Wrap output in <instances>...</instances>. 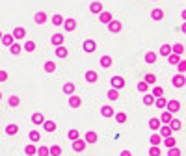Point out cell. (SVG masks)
<instances>
[{
    "label": "cell",
    "instance_id": "1",
    "mask_svg": "<svg viewBox=\"0 0 186 156\" xmlns=\"http://www.w3.org/2000/svg\"><path fill=\"white\" fill-rule=\"evenodd\" d=\"M166 108H168V112H170V114H175V112H179V110H181V102H179V100H168Z\"/></svg>",
    "mask_w": 186,
    "mask_h": 156
},
{
    "label": "cell",
    "instance_id": "2",
    "mask_svg": "<svg viewBox=\"0 0 186 156\" xmlns=\"http://www.w3.org/2000/svg\"><path fill=\"white\" fill-rule=\"evenodd\" d=\"M110 84H112L114 89H121V87L125 86V80H123V76H114V78L110 80Z\"/></svg>",
    "mask_w": 186,
    "mask_h": 156
},
{
    "label": "cell",
    "instance_id": "3",
    "mask_svg": "<svg viewBox=\"0 0 186 156\" xmlns=\"http://www.w3.org/2000/svg\"><path fill=\"white\" fill-rule=\"evenodd\" d=\"M63 28H65L67 32H73V30L76 28V20H75V19H63Z\"/></svg>",
    "mask_w": 186,
    "mask_h": 156
},
{
    "label": "cell",
    "instance_id": "4",
    "mask_svg": "<svg viewBox=\"0 0 186 156\" xmlns=\"http://www.w3.org/2000/svg\"><path fill=\"white\" fill-rule=\"evenodd\" d=\"M121 28H123V26H121L119 20H114V19H112V20L108 22V30H110V32H116V33H117V32H121Z\"/></svg>",
    "mask_w": 186,
    "mask_h": 156
},
{
    "label": "cell",
    "instance_id": "5",
    "mask_svg": "<svg viewBox=\"0 0 186 156\" xmlns=\"http://www.w3.org/2000/svg\"><path fill=\"white\" fill-rule=\"evenodd\" d=\"M24 37H26V30L22 26H17L13 30V39H24Z\"/></svg>",
    "mask_w": 186,
    "mask_h": 156
},
{
    "label": "cell",
    "instance_id": "6",
    "mask_svg": "<svg viewBox=\"0 0 186 156\" xmlns=\"http://www.w3.org/2000/svg\"><path fill=\"white\" fill-rule=\"evenodd\" d=\"M73 149H75L76 153H82V151L86 149V141H84V140H80V138H78V140H75V141H73Z\"/></svg>",
    "mask_w": 186,
    "mask_h": 156
},
{
    "label": "cell",
    "instance_id": "7",
    "mask_svg": "<svg viewBox=\"0 0 186 156\" xmlns=\"http://www.w3.org/2000/svg\"><path fill=\"white\" fill-rule=\"evenodd\" d=\"M99 19H101V22H102V24H108L114 17H112V13H110V11H101V13H99Z\"/></svg>",
    "mask_w": 186,
    "mask_h": 156
},
{
    "label": "cell",
    "instance_id": "8",
    "mask_svg": "<svg viewBox=\"0 0 186 156\" xmlns=\"http://www.w3.org/2000/svg\"><path fill=\"white\" fill-rule=\"evenodd\" d=\"M158 130H160V138H170V136L173 134V130H171L168 125H160V128H158Z\"/></svg>",
    "mask_w": 186,
    "mask_h": 156
},
{
    "label": "cell",
    "instance_id": "9",
    "mask_svg": "<svg viewBox=\"0 0 186 156\" xmlns=\"http://www.w3.org/2000/svg\"><path fill=\"white\" fill-rule=\"evenodd\" d=\"M2 45H6V47H11L13 43H15V39H13V35L11 33H6V35H2Z\"/></svg>",
    "mask_w": 186,
    "mask_h": 156
},
{
    "label": "cell",
    "instance_id": "10",
    "mask_svg": "<svg viewBox=\"0 0 186 156\" xmlns=\"http://www.w3.org/2000/svg\"><path fill=\"white\" fill-rule=\"evenodd\" d=\"M95 47H97V45H95L93 39H86V41H84V50H86V52H93Z\"/></svg>",
    "mask_w": 186,
    "mask_h": 156
},
{
    "label": "cell",
    "instance_id": "11",
    "mask_svg": "<svg viewBox=\"0 0 186 156\" xmlns=\"http://www.w3.org/2000/svg\"><path fill=\"white\" fill-rule=\"evenodd\" d=\"M80 104H82V99L76 97V95H71V99H69V106H71V108H78Z\"/></svg>",
    "mask_w": 186,
    "mask_h": 156
},
{
    "label": "cell",
    "instance_id": "12",
    "mask_svg": "<svg viewBox=\"0 0 186 156\" xmlns=\"http://www.w3.org/2000/svg\"><path fill=\"white\" fill-rule=\"evenodd\" d=\"M168 127H170V128H171V130L175 132V130H181V127H183V123H181L179 119H175V117H173V119H171V121L168 123Z\"/></svg>",
    "mask_w": 186,
    "mask_h": 156
},
{
    "label": "cell",
    "instance_id": "13",
    "mask_svg": "<svg viewBox=\"0 0 186 156\" xmlns=\"http://www.w3.org/2000/svg\"><path fill=\"white\" fill-rule=\"evenodd\" d=\"M151 17H153L155 20H162V19H164V11H162L160 7H157V9L151 11Z\"/></svg>",
    "mask_w": 186,
    "mask_h": 156
},
{
    "label": "cell",
    "instance_id": "14",
    "mask_svg": "<svg viewBox=\"0 0 186 156\" xmlns=\"http://www.w3.org/2000/svg\"><path fill=\"white\" fill-rule=\"evenodd\" d=\"M50 41H52L54 47H61V43H63V35H61V33H54Z\"/></svg>",
    "mask_w": 186,
    "mask_h": 156
},
{
    "label": "cell",
    "instance_id": "15",
    "mask_svg": "<svg viewBox=\"0 0 186 156\" xmlns=\"http://www.w3.org/2000/svg\"><path fill=\"white\" fill-rule=\"evenodd\" d=\"M173 86H175V87H183V86H184V74L173 76Z\"/></svg>",
    "mask_w": 186,
    "mask_h": 156
},
{
    "label": "cell",
    "instance_id": "16",
    "mask_svg": "<svg viewBox=\"0 0 186 156\" xmlns=\"http://www.w3.org/2000/svg\"><path fill=\"white\" fill-rule=\"evenodd\" d=\"M86 143H95L97 141V132H93V130H89V132H86V140H84Z\"/></svg>",
    "mask_w": 186,
    "mask_h": 156
},
{
    "label": "cell",
    "instance_id": "17",
    "mask_svg": "<svg viewBox=\"0 0 186 156\" xmlns=\"http://www.w3.org/2000/svg\"><path fill=\"white\" fill-rule=\"evenodd\" d=\"M34 19H35V22H37V24H45V22H47V15H45L43 11H37Z\"/></svg>",
    "mask_w": 186,
    "mask_h": 156
},
{
    "label": "cell",
    "instance_id": "18",
    "mask_svg": "<svg viewBox=\"0 0 186 156\" xmlns=\"http://www.w3.org/2000/svg\"><path fill=\"white\" fill-rule=\"evenodd\" d=\"M86 82H89V84L97 82V73L95 71H86Z\"/></svg>",
    "mask_w": 186,
    "mask_h": 156
},
{
    "label": "cell",
    "instance_id": "19",
    "mask_svg": "<svg viewBox=\"0 0 186 156\" xmlns=\"http://www.w3.org/2000/svg\"><path fill=\"white\" fill-rule=\"evenodd\" d=\"M158 110H162V108H166V104H168V100L164 99V97H158V99H155V102H153Z\"/></svg>",
    "mask_w": 186,
    "mask_h": 156
},
{
    "label": "cell",
    "instance_id": "20",
    "mask_svg": "<svg viewBox=\"0 0 186 156\" xmlns=\"http://www.w3.org/2000/svg\"><path fill=\"white\" fill-rule=\"evenodd\" d=\"M101 115H102V117H112V115H114L112 106H102V108H101Z\"/></svg>",
    "mask_w": 186,
    "mask_h": 156
},
{
    "label": "cell",
    "instance_id": "21",
    "mask_svg": "<svg viewBox=\"0 0 186 156\" xmlns=\"http://www.w3.org/2000/svg\"><path fill=\"white\" fill-rule=\"evenodd\" d=\"M32 123H34V125H43V123H45L43 114H34V115H32Z\"/></svg>",
    "mask_w": 186,
    "mask_h": 156
},
{
    "label": "cell",
    "instance_id": "22",
    "mask_svg": "<svg viewBox=\"0 0 186 156\" xmlns=\"http://www.w3.org/2000/svg\"><path fill=\"white\" fill-rule=\"evenodd\" d=\"M160 125H162V123H160V119H157V117L149 119V128H151V130H158V128H160Z\"/></svg>",
    "mask_w": 186,
    "mask_h": 156
},
{
    "label": "cell",
    "instance_id": "23",
    "mask_svg": "<svg viewBox=\"0 0 186 156\" xmlns=\"http://www.w3.org/2000/svg\"><path fill=\"white\" fill-rule=\"evenodd\" d=\"M171 119H173V114H170V112H164V114L160 115V123H164V125H168Z\"/></svg>",
    "mask_w": 186,
    "mask_h": 156
},
{
    "label": "cell",
    "instance_id": "24",
    "mask_svg": "<svg viewBox=\"0 0 186 156\" xmlns=\"http://www.w3.org/2000/svg\"><path fill=\"white\" fill-rule=\"evenodd\" d=\"M43 128H45L47 132H54V130H56V123H54V121H45V123H43Z\"/></svg>",
    "mask_w": 186,
    "mask_h": 156
},
{
    "label": "cell",
    "instance_id": "25",
    "mask_svg": "<svg viewBox=\"0 0 186 156\" xmlns=\"http://www.w3.org/2000/svg\"><path fill=\"white\" fill-rule=\"evenodd\" d=\"M17 132H19V127H17V125H7V127H6V134H7V136H15Z\"/></svg>",
    "mask_w": 186,
    "mask_h": 156
},
{
    "label": "cell",
    "instance_id": "26",
    "mask_svg": "<svg viewBox=\"0 0 186 156\" xmlns=\"http://www.w3.org/2000/svg\"><path fill=\"white\" fill-rule=\"evenodd\" d=\"M89 9H91V13H101V11H102V4H101V2H93V4L89 6Z\"/></svg>",
    "mask_w": 186,
    "mask_h": 156
},
{
    "label": "cell",
    "instance_id": "27",
    "mask_svg": "<svg viewBox=\"0 0 186 156\" xmlns=\"http://www.w3.org/2000/svg\"><path fill=\"white\" fill-rule=\"evenodd\" d=\"M67 54H69V52H67L65 47H56V56H58V58H67Z\"/></svg>",
    "mask_w": 186,
    "mask_h": 156
},
{
    "label": "cell",
    "instance_id": "28",
    "mask_svg": "<svg viewBox=\"0 0 186 156\" xmlns=\"http://www.w3.org/2000/svg\"><path fill=\"white\" fill-rule=\"evenodd\" d=\"M168 60H170V63H171V65H177V63H179V61H181L183 58H181L179 54H173V52H171V54L168 56Z\"/></svg>",
    "mask_w": 186,
    "mask_h": 156
},
{
    "label": "cell",
    "instance_id": "29",
    "mask_svg": "<svg viewBox=\"0 0 186 156\" xmlns=\"http://www.w3.org/2000/svg\"><path fill=\"white\" fill-rule=\"evenodd\" d=\"M61 154V147H58V145H52L50 149H48V156H60Z\"/></svg>",
    "mask_w": 186,
    "mask_h": 156
},
{
    "label": "cell",
    "instance_id": "30",
    "mask_svg": "<svg viewBox=\"0 0 186 156\" xmlns=\"http://www.w3.org/2000/svg\"><path fill=\"white\" fill-rule=\"evenodd\" d=\"M171 52H173V54H179V56H181V54L184 52V47H183L181 43H177V45H173V47H171Z\"/></svg>",
    "mask_w": 186,
    "mask_h": 156
},
{
    "label": "cell",
    "instance_id": "31",
    "mask_svg": "<svg viewBox=\"0 0 186 156\" xmlns=\"http://www.w3.org/2000/svg\"><path fill=\"white\" fill-rule=\"evenodd\" d=\"M171 54V45H162L160 47V56H170Z\"/></svg>",
    "mask_w": 186,
    "mask_h": 156
},
{
    "label": "cell",
    "instance_id": "32",
    "mask_svg": "<svg viewBox=\"0 0 186 156\" xmlns=\"http://www.w3.org/2000/svg\"><path fill=\"white\" fill-rule=\"evenodd\" d=\"M149 141H151V145H160V143H162V138H160V134H153V136L149 138Z\"/></svg>",
    "mask_w": 186,
    "mask_h": 156
},
{
    "label": "cell",
    "instance_id": "33",
    "mask_svg": "<svg viewBox=\"0 0 186 156\" xmlns=\"http://www.w3.org/2000/svg\"><path fill=\"white\" fill-rule=\"evenodd\" d=\"M112 65V58L110 56H102L101 58V67H110Z\"/></svg>",
    "mask_w": 186,
    "mask_h": 156
},
{
    "label": "cell",
    "instance_id": "34",
    "mask_svg": "<svg viewBox=\"0 0 186 156\" xmlns=\"http://www.w3.org/2000/svg\"><path fill=\"white\" fill-rule=\"evenodd\" d=\"M73 91H75V84L67 82V84L63 86V93H67V95H73Z\"/></svg>",
    "mask_w": 186,
    "mask_h": 156
},
{
    "label": "cell",
    "instance_id": "35",
    "mask_svg": "<svg viewBox=\"0 0 186 156\" xmlns=\"http://www.w3.org/2000/svg\"><path fill=\"white\" fill-rule=\"evenodd\" d=\"M108 99H110V100H117V99H119V91L112 87V89L108 91Z\"/></svg>",
    "mask_w": 186,
    "mask_h": 156
},
{
    "label": "cell",
    "instance_id": "36",
    "mask_svg": "<svg viewBox=\"0 0 186 156\" xmlns=\"http://www.w3.org/2000/svg\"><path fill=\"white\" fill-rule=\"evenodd\" d=\"M175 143H177V141H175V138H173V136L164 138V145H166V147H170V149H171V147H175Z\"/></svg>",
    "mask_w": 186,
    "mask_h": 156
},
{
    "label": "cell",
    "instance_id": "37",
    "mask_svg": "<svg viewBox=\"0 0 186 156\" xmlns=\"http://www.w3.org/2000/svg\"><path fill=\"white\" fill-rule=\"evenodd\" d=\"M24 50H26V52H34V50H35V43H34V41H26V43H24Z\"/></svg>",
    "mask_w": 186,
    "mask_h": 156
},
{
    "label": "cell",
    "instance_id": "38",
    "mask_svg": "<svg viewBox=\"0 0 186 156\" xmlns=\"http://www.w3.org/2000/svg\"><path fill=\"white\" fill-rule=\"evenodd\" d=\"M145 61H147V63H155V61H157V54H155V52H147V54H145Z\"/></svg>",
    "mask_w": 186,
    "mask_h": 156
},
{
    "label": "cell",
    "instance_id": "39",
    "mask_svg": "<svg viewBox=\"0 0 186 156\" xmlns=\"http://www.w3.org/2000/svg\"><path fill=\"white\" fill-rule=\"evenodd\" d=\"M45 71H47V73H54V71H56V63H54V61H47V63H45Z\"/></svg>",
    "mask_w": 186,
    "mask_h": 156
},
{
    "label": "cell",
    "instance_id": "40",
    "mask_svg": "<svg viewBox=\"0 0 186 156\" xmlns=\"http://www.w3.org/2000/svg\"><path fill=\"white\" fill-rule=\"evenodd\" d=\"M24 151H26V154H28V156H34L35 153H37V147H35V145H26Z\"/></svg>",
    "mask_w": 186,
    "mask_h": 156
},
{
    "label": "cell",
    "instance_id": "41",
    "mask_svg": "<svg viewBox=\"0 0 186 156\" xmlns=\"http://www.w3.org/2000/svg\"><path fill=\"white\" fill-rule=\"evenodd\" d=\"M52 24H56V26H60V24H63V17L56 13V15L52 17Z\"/></svg>",
    "mask_w": 186,
    "mask_h": 156
},
{
    "label": "cell",
    "instance_id": "42",
    "mask_svg": "<svg viewBox=\"0 0 186 156\" xmlns=\"http://www.w3.org/2000/svg\"><path fill=\"white\" fill-rule=\"evenodd\" d=\"M7 102H9V106H11V108H17L20 100H19V97H15V95H13V97H9V100H7Z\"/></svg>",
    "mask_w": 186,
    "mask_h": 156
},
{
    "label": "cell",
    "instance_id": "43",
    "mask_svg": "<svg viewBox=\"0 0 186 156\" xmlns=\"http://www.w3.org/2000/svg\"><path fill=\"white\" fill-rule=\"evenodd\" d=\"M149 156H160V147L158 145H153L149 149Z\"/></svg>",
    "mask_w": 186,
    "mask_h": 156
},
{
    "label": "cell",
    "instance_id": "44",
    "mask_svg": "<svg viewBox=\"0 0 186 156\" xmlns=\"http://www.w3.org/2000/svg\"><path fill=\"white\" fill-rule=\"evenodd\" d=\"M151 95H153L155 99H158V97H162V95H164V89H162V87H155Z\"/></svg>",
    "mask_w": 186,
    "mask_h": 156
},
{
    "label": "cell",
    "instance_id": "45",
    "mask_svg": "<svg viewBox=\"0 0 186 156\" xmlns=\"http://www.w3.org/2000/svg\"><path fill=\"white\" fill-rule=\"evenodd\" d=\"M153 102H155V97H153V95H145V97H143V104H145V106H151Z\"/></svg>",
    "mask_w": 186,
    "mask_h": 156
},
{
    "label": "cell",
    "instance_id": "46",
    "mask_svg": "<svg viewBox=\"0 0 186 156\" xmlns=\"http://www.w3.org/2000/svg\"><path fill=\"white\" fill-rule=\"evenodd\" d=\"M116 121H117V123H125V121H127V114H123V112L116 114Z\"/></svg>",
    "mask_w": 186,
    "mask_h": 156
},
{
    "label": "cell",
    "instance_id": "47",
    "mask_svg": "<svg viewBox=\"0 0 186 156\" xmlns=\"http://www.w3.org/2000/svg\"><path fill=\"white\" fill-rule=\"evenodd\" d=\"M143 82H145V84H155V82H157V76H155V74H151V73H149V74H147V76H145V80H143Z\"/></svg>",
    "mask_w": 186,
    "mask_h": 156
},
{
    "label": "cell",
    "instance_id": "48",
    "mask_svg": "<svg viewBox=\"0 0 186 156\" xmlns=\"http://www.w3.org/2000/svg\"><path fill=\"white\" fill-rule=\"evenodd\" d=\"M67 136H69V140H71V141H75V140H78V130H75V128H73V130H69V134H67Z\"/></svg>",
    "mask_w": 186,
    "mask_h": 156
},
{
    "label": "cell",
    "instance_id": "49",
    "mask_svg": "<svg viewBox=\"0 0 186 156\" xmlns=\"http://www.w3.org/2000/svg\"><path fill=\"white\" fill-rule=\"evenodd\" d=\"M9 48H11V54H15V56H17V54L20 52V45H17V43H13V45H11Z\"/></svg>",
    "mask_w": 186,
    "mask_h": 156
},
{
    "label": "cell",
    "instance_id": "50",
    "mask_svg": "<svg viewBox=\"0 0 186 156\" xmlns=\"http://www.w3.org/2000/svg\"><path fill=\"white\" fill-rule=\"evenodd\" d=\"M138 89H140L142 93H147V89H149V84H145V82H140V84H138Z\"/></svg>",
    "mask_w": 186,
    "mask_h": 156
},
{
    "label": "cell",
    "instance_id": "51",
    "mask_svg": "<svg viewBox=\"0 0 186 156\" xmlns=\"http://www.w3.org/2000/svg\"><path fill=\"white\" fill-rule=\"evenodd\" d=\"M30 141H39V132H37V130H32V132H30Z\"/></svg>",
    "mask_w": 186,
    "mask_h": 156
},
{
    "label": "cell",
    "instance_id": "52",
    "mask_svg": "<svg viewBox=\"0 0 186 156\" xmlns=\"http://www.w3.org/2000/svg\"><path fill=\"white\" fill-rule=\"evenodd\" d=\"M35 154L37 156H48V149H47V147H39Z\"/></svg>",
    "mask_w": 186,
    "mask_h": 156
},
{
    "label": "cell",
    "instance_id": "53",
    "mask_svg": "<svg viewBox=\"0 0 186 156\" xmlns=\"http://www.w3.org/2000/svg\"><path fill=\"white\" fill-rule=\"evenodd\" d=\"M168 156H181V151H179L177 147H171L170 153H168Z\"/></svg>",
    "mask_w": 186,
    "mask_h": 156
},
{
    "label": "cell",
    "instance_id": "54",
    "mask_svg": "<svg viewBox=\"0 0 186 156\" xmlns=\"http://www.w3.org/2000/svg\"><path fill=\"white\" fill-rule=\"evenodd\" d=\"M177 65H179V74H183V73L186 71V63H184V60H181V61H179Z\"/></svg>",
    "mask_w": 186,
    "mask_h": 156
},
{
    "label": "cell",
    "instance_id": "55",
    "mask_svg": "<svg viewBox=\"0 0 186 156\" xmlns=\"http://www.w3.org/2000/svg\"><path fill=\"white\" fill-rule=\"evenodd\" d=\"M7 80V73L6 71H0V82H6Z\"/></svg>",
    "mask_w": 186,
    "mask_h": 156
},
{
    "label": "cell",
    "instance_id": "56",
    "mask_svg": "<svg viewBox=\"0 0 186 156\" xmlns=\"http://www.w3.org/2000/svg\"><path fill=\"white\" fill-rule=\"evenodd\" d=\"M121 156H132V154H130V151H123V153H121Z\"/></svg>",
    "mask_w": 186,
    "mask_h": 156
},
{
    "label": "cell",
    "instance_id": "57",
    "mask_svg": "<svg viewBox=\"0 0 186 156\" xmlns=\"http://www.w3.org/2000/svg\"><path fill=\"white\" fill-rule=\"evenodd\" d=\"M2 35H4V33H2V32H0V39H2Z\"/></svg>",
    "mask_w": 186,
    "mask_h": 156
},
{
    "label": "cell",
    "instance_id": "58",
    "mask_svg": "<svg viewBox=\"0 0 186 156\" xmlns=\"http://www.w3.org/2000/svg\"><path fill=\"white\" fill-rule=\"evenodd\" d=\"M0 99H2V93H0Z\"/></svg>",
    "mask_w": 186,
    "mask_h": 156
}]
</instances>
